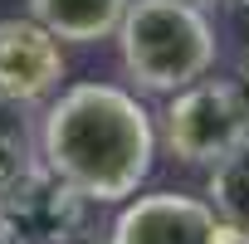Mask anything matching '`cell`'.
Masks as SVG:
<instances>
[{"label":"cell","mask_w":249,"mask_h":244,"mask_svg":"<svg viewBox=\"0 0 249 244\" xmlns=\"http://www.w3.org/2000/svg\"><path fill=\"white\" fill-rule=\"evenodd\" d=\"M157 127L137 93L117 83L64 88L39 122V166L88 205H122L152 176Z\"/></svg>","instance_id":"obj_1"},{"label":"cell","mask_w":249,"mask_h":244,"mask_svg":"<svg viewBox=\"0 0 249 244\" xmlns=\"http://www.w3.org/2000/svg\"><path fill=\"white\" fill-rule=\"evenodd\" d=\"M117 54L142 93H181L215 69V30L196 0H132L117 25Z\"/></svg>","instance_id":"obj_2"},{"label":"cell","mask_w":249,"mask_h":244,"mask_svg":"<svg viewBox=\"0 0 249 244\" xmlns=\"http://www.w3.org/2000/svg\"><path fill=\"white\" fill-rule=\"evenodd\" d=\"M249 137V103L234 83L200 78L181 93H171L166 107V147L186 166H215L234 142Z\"/></svg>","instance_id":"obj_3"},{"label":"cell","mask_w":249,"mask_h":244,"mask_svg":"<svg viewBox=\"0 0 249 244\" xmlns=\"http://www.w3.org/2000/svg\"><path fill=\"white\" fill-rule=\"evenodd\" d=\"M107 244H239L200 195L152 191L122 200Z\"/></svg>","instance_id":"obj_4"},{"label":"cell","mask_w":249,"mask_h":244,"mask_svg":"<svg viewBox=\"0 0 249 244\" xmlns=\"http://www.w3.org/2000/svg\"><path fill=\"white\" fill-rule=\"evenodd\" d=\"M64 49L35 20H0V103L35 107L59 93Z\"/></svg>","instance_id":"obj_5"},{"label":"cell","mask_w":249,"mask_h":244,"mask_svg":"<svg viewBox=\"0 0 249 244\" xmlns=\"http://www.w3.org/2000/svg\"><path fill=\"white\" fill-rule=\"evenodd\" d=\"M132 0H30V20L59 44H98L117 35Z\"/></svg>","instance_id":"obj_6"},{"label":"cell","mask_w":249,"mask_h":244,"mask_svg":"<svg viewBox=\"0 0 249 244\" xmlns=\"http://www.w3.org/2000/svg\"><path fill=\"white\" fill-rule=\"evenodd\" d=\"M205 205L220 215V225L249 244V137L234 142L205 176Z\"/></svg>","instance_id":"obj_7"},{"label":"cell","mask_w":249,"mask_h":244,"mask_svg":"<svg viewBox=\"0 0 249 244\" xmlns=\"http://www.w3.org/2000/svg\"><path fill=\"white\" fill-rule=\"evenodd\" d=\"M35 137L25 127L20 107H5L0 103V200H20L30 186H35Z\"/></svg>","instance_id":"obj_8"},{"label":"cell","mask_w":249,"mask_h":244,"mask_svg":"<svg viewBox=\"0 0 249 244\" xmlns=\"http://www.w3.org/2000/svg\"><path fill=\"white\" fill-rule=\"evenodd\" d=\"M0 244H15V229H10L5 220H0Z\"/></svg>","instance_id":"obj_9"}]
</instances>
